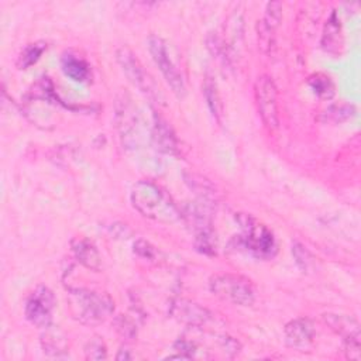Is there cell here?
I'll use <instances>...</instances> for the list:
<instances>
[{"label": "cell", "instance_id": "cell-1", "mask_svg": "<svg viewBox=\"0 0 361 361\" xmlns=\"http://www.w3.org/2000/svg\"><path fill=\"white\" fill-rule=\"evenodd\" d=\"M130 200L140 214L154 221L169 224L182 217L172 197L151 180H138L130 192Z\"/></svg>", "mask_w": 361, "mask_h": 361}, {"label": "cell", "instance_id": "cell-2", "mask_svg": "<svg viewBox=\"0 0 361 361\" xmlns=\"http://www.w3.org/2000/svg\"><path fill=\"white\" fill-rule=\"evenodd\" d=\"M66 300L73 319L83 324L103 323L114 310V303L107 293L85 288L69 289Z\"/></svg>", "mask_w": 361, "mask_h": 361}, {"label": "cell", "instance_id": "cell-3", "mask_svg": "<svg viewBox=\"0 0 361 361\" xmlns=\"http://www.w3.org/2000/svg\"><path fill=\"white\" fill-rule=\"evenodd\" d=\"M237 220L243 228V234L235 237V245L244 248L251 255L261 259H271L276 254V241L271 230L257 221L252 216L240 213Z\"/></svg>", "mask_w": 361, "mask_h": 361}, {"label": "cell", "instance_id": "cell-4", "mask_svg": "<svg viewBox=\"0 0 361 361\" xmlns=\"http://www.w3.org/2000/svg\"><path fill=\"white\" fill-rule=\"evenodd\" d=\"M210 292L230 303L250 306L255 300V286L251 279L238 274H216L209 279Z\"/></svg>", "mask_w": 361, "mask_h": 361}, {"label": "cell", "instance_id": "cell-5", "mask_svg": "<svg viewBox=\"0 0 361 361\" xmlns=\"http://www.w3.org/2000/svg\"><path fill=\"white\" fill-rule=\"evenodd\" d=\"M254 96L258 113L267 128L275 130L279 124L278 89L268 75H261L254 83Z\"/></svg>", "mask_w": 361, "mask_h": 361}, {"label": "cell", "instance_id": "cell-6", "mask_svg": "<svg viewBox=\"0 0 361 361\" xmlns=\"http://www.w3.org/2000/svg\"><path fill=\"white\" fill-rule=\"evenodd\" d=\"M148 44V51L154 59V62L158 65L161 73L164 75L166 83L171 86L172 92L178 96L182 97L185 94V82L182 79L180 72L178 71L176 65L173 63L166 42L158 37V35H149L147 39Z\"/></svg>", "mask_w": 361, "mask_h": 361}, {"label": "cell", "instance_id": "cell-7", "mask_svg": "<svg viewBox=\"0 0 361 361\" xmlns=\"http://www.w3.org/2000/svg\"><path fill=\"white\" fill-rule=\"evenodd\" d=\"M116 59L124 72V75L128 78V80L137 86L145 96L149 99H157V87L148 72L141 65L137 55L126 45L117 48L116 51Z\"/></svg>", "mask_w": 361, "mask_h": 361}, {"label": "cell", "instance_id": "cell-8", "mask_svg": "<svg viewBox=\"0 0 361 361\" xmlns=\"http://www.w3.org/2000/svg\"><path fill=\"white\" fill-rule=\"evenodd\" d=\"M55 296L52 290L44 285L37 286L28 296L24 307L27 320L41 329L51 327Z\"/></svg>", "mask_w": 361, "mask_h": 361}, {"label": "cell", "instance_id": "cell-9", "mask_svg": "<svg viewBox=\"0 0 361 361\" xmlns=\"http://www.w3.org/2000/svg\"><path fill=\"white\" fill-rule=\"evenodd\" d=\"M116 121L123 144L134 147L138 140V114L127 93L118 96L116 103Z\"/></svg>", "mask_w": 361, "mask_h": 361}, {"label": "cell", "instance_id": "cell-10", "mask_svg": "<svg viewBox=\"0 0 361 361\" xmlns=\"http://www.w3.org/2000/svg\"><path fill=\"white\" fill-rule=\"evenodd\" d=\"M169 316L189 327H202L212 319V313L206 307L182 298L171 302Z\"/></svg>", "mask_w": 361, "mask_h": 361}, {"label": "cell", "instance_id": "cell-11", "mask_svg": "<svg viewBox=\"0 0 361 361\" xmlns=\"http://www.w3.org/2000/svg\"><path fill=\"white\" fill-rule=\"evenodd\" d=\"M285 343L296 350L305 351L312 343L314 337V326L313 322L307 317H298L288 322L283 327Z\"/></svg>", "mask_w": 361, "mask_h": 361}, {"label": "cell", "instance_id": "cell-12", "mask_svg": "<svg viewBox=\"0 0 361 361\" xmlns=\"http://www.w3.org/2000/svg\"><path fill=\"white\" fill-rule=\"evenodd\" d=\"M320 45H322L323 51L330 55L337 56L341 54V49L344 47V35H343L340 18L336 11H331V14L329 16V18L323 27Z\"/></svg>", "mask_w": 361, "mask_h": 361}, {"label": "cell", "instance_id": "cell-13", "mask_svg": "<svg viewBox=\"0 0 361 361\" xmlns=\"http://www.w3.org/2000/svg\"><path fill=\"white\" fill-rule=\"evenodd\" d=\"M71 250L73 252L75 259L82 264L85 268L90 271H100L102 268V258L92 241L85 237H76L71 241Z\"/></svg>", "mask_w": 361, "mask_h": 361}, {"label": "cell", "instance_id": "cell-14", "mask_svg": "<svg viewBox=\"0 0 361 361\" xmlns=\"http://www.w3.org/2000/svg\"><path fill=\"white\" fill-rule=\"evenodd\" d=\"M323 322L337 334L343 337V341H354L360 340V323L347 314H336V313H324L322 316Z\"/></svg>", "mask_w": 361, "mask_h": 361}, {"label": "cell", "instance_id": "cell-15", "mask_svg": "<svg viewBox=\"0 0 361 361\" xmlns=\"http://www.w3.org/2000/svg\"><path fill=\"white\" fill-rule=\"evenodd\" d=\"M183 179H185V183L189 186V189L193 190L195 195L199 197V202L206 203L212 207L216 204L217 192L214 186L209 182V179L192 171L183 172Z\"/></svg>", "mask_w": 361, "mask_h": 361}, {"label": "cell", "instance_id": "cell-16", "mask_svg": "<svg viewBox=\"0 0 361 361\" xmlns=\"http://www.w3.org/2000/svg\"><path fill=\"white\" fill-rule=\"evenodd\" d=\"M152 140L161 151L166 154H175L178 151V140L172 131V128L168 126V123L154 114V130H152Z\"/></svg>", "mask_w": 361, "mask_h": 361}, {"label": "cell", "instance_id": "cell-17", "mask_svg": "<svg viewBox=\"0 0 361 361\" xmlns=\"http://www.w3.org/2000/svg\"><path fill=\"white\" fill-rule=\"evenodd\" d=\"M61 68H62V72L73 82L83 83L90 79V68L87 62L72 52H65L62 55Z\"/></svg>", "mask_w": 361, "mask_h": 361}, {"label": "cell", "instance_id": "cell-18", "mask_svg": "<svg viewBox=\"0 0 361 361\" xmlns=\"http://www.w3.org/2000/svg\"><path fill=\"white\" fill-rule=\"evenodd\" d=\"M203 94H204V100L207 103V107L210 110V113L213 114V117L217 121H221V116H223V103L216 86V82L210 78L206 76L204 82H203Z\"/></svg>", "mask_w": 361, "mask_h": 361}, {"label": "cell", "instance_id": "cell-19", "mask_svg": "<svg viewBox=\"0 0 361 361\" xmlns=\"http://www.w3.org/2000/svg\"><path fill=\"white\" fill-rule=\"evenodd\" d=\"M307 85L320 99H331L336 93L333 80L324 73H313L307 78Z\"/></svg>", "mask_w": 361, "mask_h": 361}, {"label": "cell", "instance_id": "cell-20", "mask_svg": "<svg viewBox=\"0 0 361 361\" xmlns=\"http://www.w3.org/2000/svg\"><path fill=\"white\" fill-rule=\"evenodd\" d=\"M45 330L47 331H45V334L41 338L44 353H47L49 355H55V357H59V355L65 354L66 353V341H65V338L58 331L49 330V327H47Z\"/></svg>", "mask_w": 361, "mask_h": 361}, {"label": "cell", "instance_id": "cell-21", "mask_svg": "<svg viewBox=\"0 0 361 361\" xmlns=\"http://www.w3.org/2000/svg\"><path fill=\"white\" fill-rule=\"evenodd\" d=\"M354 114H355V107L353 104L338 103V104H331L330 107H327L323 111L322 118L329 123H343V121H347L348 118H351Z\"/></svg>", "mask_w": 361, "mask_h": 361}, {"label": "cell", "instance_id": "cell-22", "mask_svg": "<svg viewBox=\"0 0 361 361\" xmlns=\"http://www.w3.org/2000/svg\"><path fill=\"white\" fill-rule=\"evenodd\" d=\"M47 49V44L42 41H37L32 44H28L20 54L18 61H17V66L20 69H27L31 65H34L42 55V52Z\"/></svg>", "mask_w": 361, "mask_h": 361}, {"label": "cell", "instance_id": "cell-23", "mask_svg": "<svg viewBox=\"0 0 361 361\" xmlns=\"http://www.w3.org/2000/svg\"><path fill=\"white\" fill-rule=\"evenodd\" d=\"M195 247L202 254L214 255L217 248V240L213 228H206L195 233Z\"/></svg>", "mask_w": 361, "mask_h": 361}, {"label": "cell", "instance_id": "cell-24", "mask_svg": "<svg viewBox=\"0 0 361 361\" xmlns=\"http://www.w3.org/2000/svg\"><path fill=\"white\" fill-rule=\"evenodd\" d=\"M292 255L295 258V262L296 265L303 271V272H307V271H312L313 267H314V258L313 255L310 254V251L300 243L295 241L292 244Z\"/></svg>", "mask_w": 361, "mask_h": 361}, {"label": "cell", "instance_id": "cell-25", "mask_svg": "<svg viewBox=\"0 0 361 361\" xmlns=\"http://www.w3.org/2000/svg\"><path fill=\"white\" fill-rule=\"evenodd\" d=\"M227 25H228V39H230V45L228 48H233L235 45L240 44V41L243 39V14L237 10L235 13H233L230 17H228V21H227Z\"/></svg>", "mask_w": 361, "mask_h": 361}, {"label": "cell", "instance_id": "cell-26", "mask_svg": "<svg viewBox=\"0 0 361 361\" xmlns=\"http://www.w3.org/2000/svg\"><path fill=\"white\" fill-rule=\"evenodd\" d=\"M282 18V3L281 1H268L265 6V14L261 20L265 27L275 31Z\"/></svg>", "mask_w": 361, "mask_h": 361}, {"label": "cell", "instance_id": "cell-27", "mask_svg": "<svg viewBox=\"0 0 361 361\" xmlns=\"http://www.w3.org/2000/svg\"><path fill=\"white\" fill-rule=\"evenodd\" d=\"M206 44L209 51L219 59H221L224 63L228 62L230 56H228V45L216 34V32H210L206 38Z\"/></svg>", "mask_w": 361, "mask_h": 361}, {"label": "cell", "instance_id": "cell-28", "mask_svg": "<svg viewBox=\"0 0 361 361\" xmlns=\"http://www.w3.org/2000/svg\"><path fill=\"white\" fill-rule=\"evenodd\" d=\"M85 357L87 360H104L107 357V348L103 340L99 337L89 340L85 345Z\"/></svg>", "mask_w": 361, "mask_h": 361}, {"label": "cell", "instance_id": "cell-29", "mask_svg": "<svg viewBox=\"0 0 361 361\" xmlns=\"http://www.w3.org/2000/svg\"><path fill=\"white\" fill-rule=\"evenodd\" d=\"M116 329H117V333H118L123 338H126V340H134L135 336H137L135 324H134L127 316L120 314V316L116 319Z\"/></svg>", "mask_w": 361, "mask_h": 361}, {"label": "cell", "instance_id": "cell-30", "mask_svg": "<svg viewBox=\"0 0 361 361\" xmlns=\"http://www.w3.org/2000/svg\"><path fill=\"white\" fill-rule=\"evenodd\" d=\"M258 47L264 54H268L274 44V31L264 25L262 21H258Z\"/></svg>", "mask_w": 361, "mask_h": 361}, {"label": "cell", "instance_id": "cell-31", "mask_svg": "<svg viewBox=\"0 0 361 361\" xmlns=\"http://www.w3.org/2000/svg\"><path fill=\"white\" fill-rule=\"evenodd\" d=\"M134 248V254H137L138 257L144 258V259H154L158 254L157 248L154 245H151L148 241L145 240H137L133 245Z\"/></svg>", "mask_w": 361, "mask_h": 361}, {"label": "cell", "instance_id": "cell-32", "mask_svg": "<svg viewBox=\"0 0 361 361\" xmlns=\"http://www.w3.org/2000/svg\"><path fill=\"white\" fill-rule=\"evenodd\" d=\"M116 358L117 360H131L133 358V355L130 354V350H124V348H121L120 351H118V354L116 355Z\"/></svg>", "mask_w": 361, "mask_h": 361}]
</instances>
